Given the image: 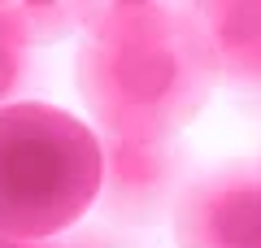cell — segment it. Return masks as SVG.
<instances>
[{
    "label": "cell",
    "instance_id": "cell-6",
    "mask_svg": "<svg viewBox=\"0 0 261 248\" xmlns=\"http://www.w3.org/2000/svg\"><path fill=\"white\" fill-rule=\"evenodd\" d=\"M0 27L9 31L22 48H44L79 31V5H22V0H0Z\"/></svg>",
    "mask_w": 261,
    "mask_h": 248
},
{
    "label": "cell",
    "instance_id": "cell-9",
    "mask_svg": "<svg viewBox=\"0 0 261 248\" xmlns=\"http://www.w3.org/2000/svg\"><path fill=\"white\" fill-rule=\"evenodd\" d=\"M0 248H53V239H13V235H0Z\"/></svg>",
    "mask_w": 261,
    "mask_h": 248
},
{
    "label": "cell",
    "instance_id": "cell-3",
    "mask_svg": "<svg viewBox=\"0 0 261 248\" xmlns=\"http://www.w3.org/2000/svg\"><path fill=\"white\" fill-rule=\"evenodd\" d=\"M96 144H100L96 209L109 227H157L174 213L192 179L187 175L192 161L178 139H122L96 131Z\"/></svg>",
    "mask_w": 261,
    "mask_h": 248
},
{
    "label": "cell",
    "instance_id": "cell-5",
    "mask_svg": "<svg viewBox=\"0 0 261 248\" xmlns=\"http://www.w3.org/2000/svg\"><path fill=\"white\" fill-rule=\"evenodd\" d=\"M187 13L214 53L218 83L261 92V0H192Z\"/></svg>",
    "mask_w": 261,
    "mask_h": 248
},
{
    "label": "cell",
    "instance_id": "cell-2",
    "mask_svg": "<svg viewBox=\"0 0 261 248\" xmlns=\"http://www.w3.org/2000/svg\"><path fill=\"white\" fill-rule=\"evenodd\" d=\"M100 192V144L87 122L39 101L0 109V235L57 239Z\"/></svg>",
    "mask_w": 261,
    "mask_h": 248
},
{
    "label": "cell",
    "instance_id": "cell-4",
    "mask_svg": "<svg viewBox=\"0 0 261 248\" xmlns=\"http://www.w3.org/2000/svg\"><path fill=\"white\" fill-rule=\"evenodd\" d=\"M174 248H261V170L222 161L187 179L170 213Z\"/></svg>",
    "mask_w": 261,
    "mask_h": 248
},
{
    "label": "cell",
    "instance_id": "cell-7",
    "mask_svg": "<svg viewBox=\"0 0 261 248\" xmlns=\"http://www.w3.org/2000/svg\"><path fill=\"white\" fill-rule=\"evenodd\" d=\"M31 83H35V53L0 27V109L18 105V96L31 92Z\"/></svg>",
    "mask_w": 261,
    "mask_h": 248
},
{
    "label": "cell",
    "instance_id": "cell-10",
    "mask_svg": "<svg viewBox=\"0 0 261 248\" xmlns=\"http://www.w3.org/2000/svg\"><path fill=\"white\" fill-rule=\"evenodd\" d=\"M257 170H261V161H257Z\"/></svg>",
    "mask_w": 261,
    "mask_h": 248
},
{
    "label": "cell",
    "instance_id": "cell-8",
    "mask_svg": "<svg viewBox=\"0 0 261 248\" xmlns=\"http://www.w3.org/2000/svg\"><path fill=\"white\" fill-rule=\"evenodd\" d=\"M53 248H135V244L118 227H109V222H79L74 231L57 235Z\"/></svg>",
    "mask_w": 261,
    "mask_h": 248
},
{
    "label": "cell",
    "instance_id": "cell-1",
    "mask_svg": "<svg viewBox=\"0 0 261 248\" xmlns=\"http://www.w3.org/2000/svg\"><path fill=\"white\" fill-rule=\"evenodd\" d=\"M79 35L74 87L96 131L122 139H174L209 105L218 65L187 5H79Z\"/></svg>",
    "mask_w": 261,
    "mask_h": 248
}]
</instances>
